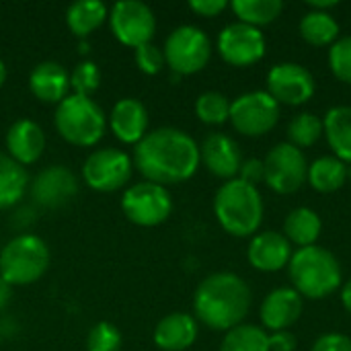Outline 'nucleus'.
<instances>
[{
  "label": "nucleus",
  "instance_id": "f257e3e1",
  "mask_svg": "<svg viewBox=\"0 0 351 351\" xmlns=\"http://www.w3.org/2000/svg\"><path fill=\"white\" fill-rule=\"evenodd\" d=\"M132 160L144 181L162 187L189 181L202 165L197 142L179 128L148 132L134 146Z\"/></svg>",
  "mask_w": 351,
  "mask_h": 351
},
{
  "label": "nucleus",
  "instance_id": "f03ea898",
  "mask_svg": "<svg viewBox=\"0 0 351 351\" xmlns=\"http://www.w3.org/2000/svg\"><path fill=\"white\" fill-rule=\"evenodd\" d=\"M251 288L232 271H216L199 282L193 294L195 321L212 331H230L243 325L251 311Z\"/></svg>",
  "mask_w": 351,
  "mask_h": 351
},
{
  "label": "nucleus",
  "instance_id": "7ed1b4c3",
  "mask_svg": "<svg viewBox=\"0 0 351 351\" xmlns=\"http://www.w3.org/2000/svg\"><path fill=\"white\" fill-rule=\"evenodd\" d=\"M292 288L308 300H323L335 294L343 284L339 259L325 247L313 245L292 253L288 263Z\"/></svg>",
  "mask_w": 351,
  "mask_h": 351
},
{
  "label": "nucleus",
  "instance_id": "20e7f679",
  "mask_svg": "<svg viewBox=\"0 0 351 351\" xmlns=\"http://www.w3.org/2000/svg\"><path fill=\"white\" fill-rule=\"evenodd\" d=\"M263 197L255 185L230 179L214 195V214L222 230L230 237H255L263 222Z\"/></svg>",
  "mask_w": 351,
  "mask_h": 351
},
{
  "label": "nucleus",
  "instance_id": "39448f33",
  "mask_svg": "<svg viewBox=\"0 0 351 351\" xmlns=\"http://www.w3.org/2000/svg\"><path fill=\"white\" fill-rule=\"evenodd\" d=\"M53 125L60 138L68 144L90 148L105 136L107 115L93 97L70 93L60 105H56Z\"/></svg>",
  "mask_w": 351,
  "mask_h": 351
},
{
  "label": "nucleus",
  "instance_id": "423d86ee",
  "mask_svg": "<svg viewBox=\"0 0 351 351\" xmlns=\"http://www.w3.org/2000/svg\"><path fill=\"white\" fill-rule=\"evenodd\" d=\"M51 263V253L47 243L33 234L23 232L10 239L0 251V278H4L12 288L29 286L39 282Z\"/></svg>",
  "mask_w": 351,
  "mask_h": 351
},
{
  "label": "nucleus",
  "instance_id": "0eeeda50",
  "mask_svg": "<svg viewBox=\"0 0 351 351\" xmlns=\"http://www.w3.org/2000/svg\"><path fill=\"white\" fill-rule=\"evenodd\" d=\"M162 53L173 74L189 76L208 66L212 58V41L204 29L195 25H181L169 33Z\"/></svg>",
  "mask_w": 351,
  "mask_h": 351
},
{
  "label": "nucleus",
  "instance_id": "6e6552de",
  "mask_svg": "<svg viewBox=\"0 0 351 351\" xmlns=\"http://www.w3.org/2000/svg\"><path fill=\"white\" fill-rule=\"evenodd\" d=\"M121 212L132 224L152 228L169 220L173 214V197L162 185L138 181L123 191Z\"/></svg>",
  "mask_w": 351,
  "mask_h": 351
},
{
  "label": "nucleus",
  "instance_id": "1a4fd4ad",
  "mask_svg": "<svg viewBox=\"0 0 351 351\" xmlns=\"http://www.w3.org/2000/svg\"><path fill=\"white\" fill-rule=\"evenodd\" d=\"M280 103L267 90H249L230 101L232 128L249 138L265 136L280 121Z\"/></svg>",
  "mask_w": 351,
  "mask_h": 351
},
{
  "label": "nucleus",
  "instance_id": "9d476101",
  "mask_svg": "<svg viewBox=\"0 0 351 351\" xmlns=\"http://www.w3.org/2000/svg\"><path fill=\"white\" fill-rule=\"evenodd\" d=\"M132 156L111 146L93 150L82 165V181L99 193H113L125 187L132 181Z\"/></svg>",
  "mask_w": 351,
  "mask_h": 351
},
{
  "label": "nucleus",
  "instance_id": "9b49d317",
  "mask_svg": "<svg viewBox=\"0 0 351 351\" xmlns=\"http://www.w3.org/2000/svg\"><path fill=\"white\" fill-rule=\"evenodd\" d=\"M109 27L113 37L136 49L144 43H152L156 33V16L152 8L142 0H119L109 8Z\"/></svg>",
  "mask_w": 351,
  "mask_h": 351
},
{
  "label": "nucleus",
  "instance_id": "f8f14e48",
  "mask_svg": "<svg viewBox=\"0 0 351 351\" xmlns=\"http://www.w3.org/2000/svg\"><path fill=\"white\" fill-rule=\"evenodd\" d=\"M263 183L280 195H290L304 185L308 162L300 148L292 146L290 142H280L263 158Z\"/></svg>",
  "mask_w": 351,
  "mask_h": 351
},
{
  "label": "nucleus",
  "instance_id": "ddd939ff",
  "mask_svg": "<svg viewBox=\"0 0 351 351\" xmlns=\"http://www.w3.org/2000/svg\"><path fill=\"white\" fill-rule=\"evenodd\" d=\"M216 47H218L220 58L226 64L237 66V68H247L263 60L267 41L261 29L237 21V23L226 25L220 31Z\"/></svg>",
  "mask_w": 351,
  "mask_h": 351
},
{
  "label": "nucleus",
  "instance_id": "4468645a",
  "mask_svg": "<svg viewBox=\"0 0 351 351\" xmlns=\"http://www.w3.org/2000/svg\"><path fill=\"white\" fill-rule=\"evenodd\" d=\"M267 93L288 107L308 103L317 93L315 76L308 68L296 62H280L267 72Z\"/></svg>",
  "mask_w": 351,
  "mask_h": 351
},
{
  "label": "nucleus",
  "instance_id": "2eb2a0df",
  "mask_svg": "<svg viewBox=\"0 0 351 351\" xmlns=\"http://www.w3.org/2000/svg\"><path fill=\"white\" fill-rule=\"evenodd\" d=\"M29 191L37 206L58 210L76 197L78 177L62 165H51L35 175V179L29 183Z\"/></svg>",
  "mask_w": 351,
  "mask_h": 351
},
{
  "label": "nucleus",
  "instance_id": "dca6fc26",
  "mask_svg": "<svg viewBox=\"0 0 351 351\" xmlns=\"http://www.w3.org/2000/svg\"><path fill=\"white\" fill-rule=\"evenodd\" d=\"M199 160L214 177L230 181L239 177L243 165V152L241 146L234 142V138L222 132H214L204 138L199 146Z\"/></svg>",
  "mask_w": 351,
  "mask_h": 351
},
{
  "label": "nucleus",
  "instance_id": "f3484780",
  "mask_svg": "<svg viewBox=\"0 0 351 351\" xmlns=\"http://www.w3.org/2000/svg\"><path fill=\"white\" fill-rule=\"evenodd\" d=\"M148 123L150 117L146 105L134 97L119 99L107 115V125L111 128L113 136L128 146H136L148 134Z\"/></svg>",
  "mask_w": 351,
  "mask_h": 351
},
{
  "label": "nucleus",
  "instance_id": "a211bd4d",
  "mask_svg": "<svg viewBox=\"0 0 351 351\" xmlns=\"http://www.w3.org/2000/svg\"><path fill=\"white\" fill-rule=\"evenodd\" d=\"M304 311V300L302 296L294 290V288H276L271 290L259 308V317L263 323L265 331H288L300 317Z\"/></svg>",
  "mask_w": 351,
  "mask_h": 351
},
{
  "label": "nucleus",
  "instance_id": "6ab92c4d",
  "mask_svg": "<svg viewBox=\"0 0 351 351\" xmlns=\"http://www.w3.org/2000/svg\"><path fill=\"white\" fill-rule=\"evenodd\" d=\"M247 259L251 267H255L257 271L274 274L288 267L292 259V245L288 243L284 232L263 230L251 239L247 247Z\"/></svg>",
  "mask_w": 351,
  "mask_h": 351
},
{
  "label": "nucleus",
  "instance_id": "aec40b11",
  "mask_svg": "<svg viewBox=\"0 0 351 351\" xmlns=\"http://www.w3.org/2000/svg\"><path fill=\"white\" fill-rule=\"evenodd\" d=\"M6 154L21 167L37 162L45 150V132L33 119H16L6 132Z\"/></svg>",
  "mask_w": 351,
  "mask_h": 351
},
{
  "label": "nucleus",
  "instance_id": "412c9836",
  "mask_svg": "<svg viewBox=\"0 0 351 351\" xmlns=\"http://www.w3.org/2000/svg\"><path fill=\"white\" fill-rule=\"evenodd\" d=\"M29 90L47 105H60L70 93V72L53 60L39 62L29 74Z\"/></svg>",
  "mask_w": 351,
  "mask_h": 351
},
{
  "label": "nucleus",
  "instance_id": "4be33fe9",
  "mask_svg": "<svg viewBox=\"0 0 351 351\" xmlns=\"http://www.w3.org/2000/svg\"><path fill=\"white\" fill-rule=\"evenodd\" d=\"M197 321L187 313H171L162 317L152 333L156 348L162 351H185L189 350L197 339Z\"/></svg>",
  "mask_w": 351,
  "mask_h": 351
},
{
  "label": "nucleus",
  "instance_id": "5701e85b",
  "mask_svg": "<svg viewBox=\"0 0 351 351\" xmlns=\"http://www.w3.org/2000/svg\"><path fill=\"white\" fill-rule=\"evenodd\" d=\"M323 132L329 148L341 162L351 165V107L337 105L331 107L323 117Z\"/></svg>",
  "mask_w": 351,
  "mask_h": 351
},
{
  "label": "nucleus",
  "instance_id": "b1692460",
  "mask_svg": "<svg viewBox=\"0 0 351 351\" xmlns=\"http://www.w3.org/2000/svg\"><path fill=\"white\" fill-rule=\"evenodd\" d=\"M321 232H323V220L313 208L306 206L294 208L284 220V237L288 239L290 245H296L298 249L317 245Z\"/></svg>",
  "mask_w": 351,
  "mask_h": 351
},
{
  "label": "nucleus",
  "instance_id": "393cba45",
  "mask_svg": "<svg viewBox=\"0 0 351 351\" xmlns=\"http://www.w3.org/2000/svg\"><path fill=\"white\" fill-rule=\"evenodd\" d=\"M109 16V8L101 0H78L72 2L66 10V25L68 29L80 37L86 39L93 31H97Z\"/></svg>",
  "mask_w": 351,
  "mask_h": 351
},
{
  "label": "nucleus",
  "instance_id": "a878e982",
  "mask_svg": "<svg viewBox=\"0 0 351 351\" xmlns=\"http://www.w3.org/2000/svg\"><path fill=\"white\" fill-rule=\"evenodd\" d=\"M27 169L14 162L6 152H0V210L16 206L29 191Z\"/></svg>",
  "mask_w": 351,
  "mask_h": 351
},
{
  "label": "nucleus",
  "instance_id": "bb28decb",
  "mask_svg": "<svg viewBox=\"0 0 351 351\" xmlns=\"http://www.w3.org/2000/svg\"><path fill=\"white\" fill-rule=\"evenodd\" d=\"M306 181L319 193H335L348 181V165L337 156H321L308 165Z\"/></svg>",
  "mask_w": 351,
  "mask_h": 351
},
{
  "label": "nucleus",
  "instance_id": "cd10ccee",
  "mask_svg": "<svg viewBox=\"0 0 351 351\" xmlns=\"http://www.w3.org/2000/svg\"><path fill=\"white\" fill-rule=\"evenodd\" d=\"M300 37L315 45V47H325L333 45L339 39V23L331 12H321V10H308L300 19Z\"/></svg>",
  "mask_w": 351,
  "mask_h": 351
},
{
  "label": "nucleus",
  "instance_id": "c85d7f7f",
  "mask_svg": "<svg viewBox=\"0 0 351 351\" xmlns=\"http://www.w3.org/2000/svg\"><path fill=\"white\" fill-rule=\"evenodd\" d=\"M230 8L241 23L259 29L263 25L274 23L282 14L284 2L282 0H232Z\"/></svg>",
  "mask_w": 351,
  "mask_h": 351
},
{
  "label": "nucleus",
  "instance_id": "c756f323",
  "mask_svg": "<svg viewBox=\"0 0 351 351\" xmlns=\"http://www.w3.org/2000/svg\"><path fill=\"white\" fill-rule=\"evenodd\" d=\"M220 351H269V333L263 327L243 323L224 333Z\"/></svg>",
  "mask_w": 351,
  "mask_h": 351
},
{
  "label": "nucleus",
  "instance_id": "7c9ffc66",
  "mask_svg": "<svg viewBox=\"0 0 351 351\" xmlns=\"http://www.w3.org/2000/svg\"><path fill=\"white\" fill-rule=\"evenodd\" d=\"M288 142L296 148H311L315 146L321 136H325L323 132V119L311 111H304V113H298L290 119L288 123Z\"/></svg>",
  "mask_w": 351,
  "mask_h": 351
},
{
  "label": "nucleus",
  "instance_id": "2f4dec72",
  "mask_svg": "<svg viewBox=\"0 0 351 351\" xmlns=\"http://www.w3.org/2000/svg\"><path fill=\"white\" fill-rule=\"evenodd\" d=\"M195 115L206 125H222L230 119V101L224 93L206 90L195 101Z\"/></svg>",
  "mask_w": 351,
  "mask_h": 351
},
{
  "label": "nucleus",
  "instance_id": "473e14b6",
  "mask_svg": "<svg viewBox=\"0 0 351 351\" xmlns=\"http://www.w3.org/2000/svg\"><path fill=\"white\" fill-rule=\"evenodd\" d=\"M101 86V70L93 60L78 62L70 72V88L74 95L93 97Z\"/></svg>",
  "mask_w": 351,
  "mask_h": 351
},
{
  "label": "nucleus",
  "instance_id": "72a5a7b5",
  "mask_svg": "<svg viewBox=\"0 0 351 351\" xmlns=\"http://www.w3.org/2000/svg\"><path fill=\"white\" fill-rule=\"evenodd\" d=\"M121 341V333L113 323L99 321L86 335V351H119Z\"/></svg>",
  "mask_w": 351,
  "mask_h": 351
},
{
  "label": "nucleus",
  "instance_id": "f704fd0d",
  "mask_svg": "<svg viewBox=\"0 0 351 351\" xmlns=\"http://www.w3.org/2000/svg\"><path fill=\"white\" fill-rule=\"evenodd\" d=\"M329 68L337 80L351 86V35L339 37L329 47Z\"/></svg>",
  "mask_w": 351,
  "mask_h": 351
},
{
  "label": "nucleus",
  "instance_id": "c9c22d12",
  "mask_svg": "<svg viewBox=\"0 0 351 351\" xmlns=\"http://www.w3.org/2000/svg\"><path fill=\"white\" fill-rule=\"evenodd\" d=\"M134 58H136V66L140 68V72L154 76L165 68V53L162 47L154 45V43H144L140 47L134 49Z\"/></svg>",
  "mask_w": 351,
  "mask_h": 351
},
{
  "label": "nucleus",
  "instance_id": "e433bc0d",
  "mask_svg": "<svg viewBox=\"0 0 351 351\" xmlns=\"http://www.w3.org/2000/svg\"><path fill=\"white\" fill-rule=\"evenodd\" d=\"M311 351H351V337L343 333H325L317 337Z\"/></svg>",
  "mask_w": 351,
  "mask_h": 351
},
{
  "label": "nucleus",
  "instance_id": "4c0bfd02",
  "mask_svg": "<svg viewBox=\"0 0 351 351\" xmlns=\"http://www.w3.org/2000/svg\"><path fill=\"white\" fill-rule=\"evenodd\" d=\"M239 179L249 183V185H259L265 181V169H263V160L259 158H247L243 160L241 165V171H239Z\"/></svg>",
  "mask_w": 351,
  "mask_h": 351
},
{
  "label": "nucleus",
  "instance_id": "58836bf2",
  "mask_svg": "<svg viewBox=\"0 0 351 351\" xmlns=\"http://www.w3.org/2000/svg\"><path fill=\"white\" fill-rule=\"evenodd\" d=\"M226 2L224 0H191L189 2V8L199 14V16H206V19H212V16H218L220 12L226 10Z\"/></svg>",
  "mask_w": 351,
  "mask_h": 351
},
{
  "label": "nucleus",
  "instance_id": "ea45409f",
  "mask_svg": "<svg viewBox=\"0 0 351 351\" xmlns=\"http://www.w3.org/2000/svg\"><path fill=\"white\" fill-rule=\"evenodd\" d=\"M298 346L292 331H276L269 335V351H294Z\"/></svg>",
  "mask_w": 351,
  "mask_h": 351
},
{
  "label": "nucleus",
  "instance_id": "a19ab883",
  "mask_svg": "<svg viewBox=\"0 0 351 351\" xmlns=\"http://www.w3.org/2000/svg\"><path fill=\"white\" fill-rule=\"evenodd\" d=\"M10 298H12V286L4 278H0V311L10 302Z\"/></svg>",
  "mask_w": 351,
  "mask_h": 351
},
{
  "label": "nucleus",
  "instance_id": "79ce46f5",
  "mask_svg": "<svg viewBox=\"0 0 351 351\" xmlns=\"http://www.w3.org/2000/svg\"><path fill=\"white\" fill-rule=\"evenodd\" d=\"M339 2L337 0H323V2H308V10H321V12H329L331 8H335Z\"/></svg>",
  "mask_w": 351,
  "mask_h": 351
},
{
  "label": "nucleus",
  "instance_id": "37998d69",
  "mask_svg": "<svg viewBox=\"0 0 351 351\" xmlns=\"http://www.w3.org/2000/svg\"><path fill=\"white\" fill-rule=\"evenodd\" d=\"M341 304L351 315V278L341 286Z\"/></svg>",
  "mask_w": 351,
  "mask_h": 351
},
{
  "label": "nucleus",
  "instance_id": "c03bdc74",
  "mask_svg": "<svg viewBox=\"0 0 351 351\" xmlns=\"http://www.w3.org/2000/svg\"><path fill=\"white\" fill-rule=\"evenodd\" d=\"M6 76H8V72H6V64L0 60V88L4 86V82H6Z\"/></svg>",
  "mask_w": 351,
  "mask_h": 351
},
{
  "label": "nucleus",
  "instance_id": "a18cd8bd",
  "mask_svg": "<svg viewBox=\"0 0 351 351\" xmlns=\"http://www.w3.org/2000/svg\"><path fill=\"white\" fill-rule=\"evenodd\" d=\"M78 51H80V53H86V51H88V43H86V39H82V41L78 43Z\"/></svg>",
  "mask_w": 351,
  "mask_h": 351
}]
</instances>
